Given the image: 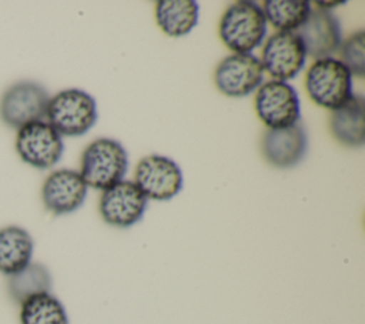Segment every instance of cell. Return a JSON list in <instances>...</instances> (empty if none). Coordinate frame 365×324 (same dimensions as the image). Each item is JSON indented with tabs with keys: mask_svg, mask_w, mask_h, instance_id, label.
Instances as JSON below:
<instances>
[{
	"mask_svg": "<svg viewBox=\"0 0 365 324\" xmlns=\"http://www.w3.org/2000/svg\"><path fill=\"white\" fill-rule=\"evenodd\" d=\"M16 151L26 164L46 170L60 161L64 144L61 136L46 120H37L17 130Z\"/></svg>",
	"mask_w": 365,
	"mask_h": 324,
	"instance_id": "obj_6",
	"label": "cell"
},
{
	"mask_svg": "<svg viewBox=\"0 0 365 324\" xmlns=\"http://www.w3.org/2000/svg\"><path fill=\"white\" fill-rule=\"evenodd\" d=\"M50 96L47 90L30 80H21L9 86L0 97V120L19 130L20 127L46 120Z\"/></svg>",
	"mask_w": 365,
	"mask_h": 324,
	"instance_id": "obj_5",
	"label": "cell"
},
{
	"mask_svg": "<svg viewBox=\"0 0 365 324\" xmlns=\"http://www.w3.org/2000/svg\"><path fill=\"white\" fill-rule=\"evenodd\" d=\"M218 34L234 53L251 54L267 34V19L261 6L250 0L232 3L220 20Z\"/></svg>",
	"mask_w": 365,
	"mask_h": 324,
	"instance_id": "obj_1",
	"label": "cell"
},
{
	"mask_svg": "<svg viewBox=\"0 0 365 324\" xmlns=\"http://www.w3.org/2000/svg\"><path fill=\"white\" fill-rule=\"evenodd\" d=\"M147 203L148 200L134 181L121 180L103 191L98 211L107 224L117 228H128L143 218Z\"/></svg>",
	"mask_w": 365,
	"mask_h": 324,
	"instance_id": "obj_9",
	"label": "cell"
},
{
	"mask_svg": "<svg viewBox=\"0 0 365 324\" xmlns=\"http://www.w3.org/2000/svg\"><path fill=\"white\" fill-rule=\"evenodd\" d=\"M264 158L274 167L288 168L298 164L308 148V138L304 127L297 123L291 127L271 130L262 137Z\"/></svg>",
	"mask_w": 365,
	"mask_h": 324,
	"instance_id": "obj_14",
	"label": "cell"
},
{
	"mask_svg": "<svg viewBox=\"0 0 365 324\" xmlns=\"http://www.w3.org/2000/svg\"><path fill=\"white\" fill-rule=\"evenodd\" d=\"M307 51L297 31H278L271 36L264 49L261 66L274 80H292L302 69Z\"/></svg>",
	"mask_w": 365,
	"mask_h": 324,
	"instance_id": "obj_10",
	"label": "cell"
},
{
	"mask_svg": "<svg viewBox=\"0 0 365 324\" xmlns=\"http://www.w3.org/2000/svg\"><path fill=\"white\" fill-rule=\"evenodd\" d=\"M51 284L53 280L48 268L41 263L31 261L23 270L7 277V293L20 305L33 295L51 293Z\"/></svg>",
	"mask_w": 365,
	"mask_h": 324,
	"instance_id": "obj_18",
	"label": "cell"
},
{
	"mask_svg": "<svg viewBox=\"0 0 365 324\" xmlns=\"http://www.w3.org/2000/svg\"><path fill=\"white\" fill-rule=\"evenodd\" d=\"M34 241L30 233L20 226L0 228V273L16 274L31 263Z\"/></svg>",
	"mask_w": 365,
	"mask_h": 324,
	"instance_id": "obj_15",
	"label": "cell"
},
{
	"mask_svg": "<svg viewBox=\"0 0 365 324\" xmlns=\"http://www.w3.org/2000/svg\"><path fill=\"white\" fill-rule=\"evenodd\" d=\"M264 70L254 54H230L215 69V86L228 97L251 94L262 83Z\"/></svg>",
	"mask_w": 365,
	"mask_h": 324,
	"instance_id": "obj_11",
	"label": "cell"
},
{
	"mask_svg": "<svg viewBox=\"0 0 365 324\" xmlns=\"http://www.w3.org/2000/svg\"><path fill=\"white\" fill-rule=\"evenodd\" d=\"M134 183L147 200L167 201L175 197L184 184L178 164L167 156H144L134 173Z\"/></svg>",
	"mask_w": 365,
	"mask_h": 324,
	"instance_id": "obj_7",
	"label": "cell"
},
{
	"mask_svg": "<svg viewBox=\"0 0 365 324\" xmlns=\"http://www.w3.org/2000/svg\"><path fill=\"white\" fill-rule=\"evenodd\" d=\"M305 88L314 103L334 111L352 97V74L334 57L319 59L307 71Z\"/></svg>",
	"mask_w": 365,
	"mask_h": 324,
	"instance_id": "obj_4",
	"label": "cell"
},
{
	"mask_svg": "<svg viewBox=\"0 0 365 324\" xmlns=\"http://www.w3.org/2000/svg\"><path fill=\"white\" fill-rule=\"evenodd\" d=\"M297 34L301 37L307 54L315 60L331 57L342 43L338 19L329 10L322 9L311 10Z\"/></svg>",
	"mask_w": 365,
	"mask_h": 324,
	"instance_id": "obj_13",
	"label": "cell"
},
{
	"mask_svg": "<svg viewBox=\"0 0 365 324\" xmlns=\"http://www.w3.org/2000/svg\"><path fill=\"white\" fill-rule=\"evenodd\" d=\"M261 9L267 21L279 31H297L312 10L307 0H265Z\"/></svg>",
	"mask_w": 365,
	"mask_h": 324,
	"instance_id": "obj_20",
	"label": "cell"
},
{
	"mask_svg": "<svg viewBox=\"0 0 365 324\" xmlns=\"http://www.w3.org/2000/svg\"><path fill=\"white\" fill-rule=\"evenodd\" d=\"M342 64L352 76L362 79L365 76V31L358 30L344 40L339 46Z\"/></svg>",
	"mask_w": 365,
	"mask_h": 324,
	"instance_id": "obj_21",
	"label": "cell"
},
{
	"mask_svg": "<svg viewBox=\"0 0 365 324\" xmlns=\"http://www.w3.org/2000/svg\"><path fill=\"white\" fill-rule=\"evenodd\" d=\"M255 111L259 120L271 130L291 127L301 117L298 93L287 81H267L258 87Z\"/></svg>",
	"mask_w": 365,
	"mask_h": 324,
	"instance_id": "obj_8",
	"label": "cell"
},
{
	"mask_svg": "<svg viewBox=\"0 0 365 324\" xmlns=\"http://www.w3.org/2000/svg\"><path fill=\"white\" fill-rule=\"evenodd\" d=\"M20 324H68L63 303L51 293H41L20 304Z\"/></svg>",
	"mask_w": 365,
	"mask_h": 324,
	"instance_id": "obj_19",
	"label": "cell"
},
{
	"mask_svg": "<svg viewBox=\"0 0 365 324\" xmlns=\"http://www.w3.org/2000/svg\"><path fill=\"white\" fill-rule=\"evenodd\" d=\"M364 97L352 94L342 107L332 111L331 131L341 144L348 147H361L364 144Z\"/></svg>",
	"mask_w": 365,
	"mask_h": 324,
	"instance_id": "obj_16",
	"label": "cell"
},
{
	"mask_svg": "<svg viewBox=\"0 0 365 324\" xmlns=\"http://www.w3.org/2000/svg\"><path fill=\"white\" fill-rule=\"evenodd\" d=\"M46 121L63 136H83L97 121V104L91 94L80 88H66L50 97Z\"/></svg>",
	"mask_w": 365,
	"mask_h": 324,
	"instance_id": "obj_3",
	"label": "cell"
},
{
	"mask_svg": "<svg viewBox=\"0 0 365 324\" xmlns=\"http://www.w3.org/2000/svg\"><path fill=\"white\" fill-rule=\"evenodd\" d=\"M317 6H318V9H322V10H328V9H331V7H334V6H342V4H345V1H317L315 3Z\"/></svg>",
	"mask_w": 365,
	"mask_h": 324,
	"instance_id": "obj_22",
	"label": "cell"
},
{
	"mask_svg": "<svg viewBox=\"0 0 365 324\" xmlns=\"http://www.w3.org/2000/svg\"><path fill=\"white\" fill-rule=\"evenodd\" d=\"M200 7L194 0H160L155 3V20L171 37L188 34L198 23Z\"/></svg>",
	"mask_w": 365,
	"mask_h": 324,
	"instance_id": "obj_17",
	"label": "cell"
},
{
	"mask_svg": "<svg viewBox=\"0 0 365 324\" xmlns=\"http://www.w3.org/2000/svg\"><path fill=\"white\" fill-rule=\"evenodd\" d=\"M87 196V184L78 171L60 168L47 176L41 187L44 207L56 214H70L80 208Z\"/></svg>",
	"mask_w": 365,
	"mask_h": 324,
	"instance_id": "obj_12",
	"label": "cell"
},
{
	"mask_svg": "<svg viewBox=\"0 0 365 324\" xmlns=\"http://www.w3.org/2000/svg\"><path fill=\"white\" fill-rule=\"evenodd\" d=\"M127 167V151L120 141L97 138L84 148L78 173L87 187L104 191L124 178Z\"/></svg>",
	"mask_w": 365,
	"mask_h": 324,
	"instance_id": "obj_2",
	"label": "cell"
}]
</instances>
